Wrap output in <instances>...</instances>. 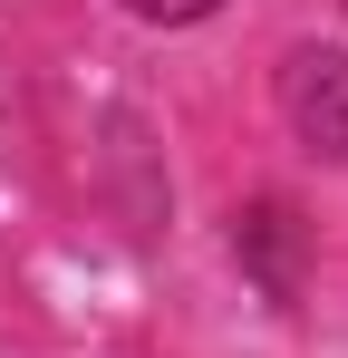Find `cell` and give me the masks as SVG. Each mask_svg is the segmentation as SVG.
Listing matches in <instances>:
<instances>
[{
  "instance_id": "obj_2",
  "label": "cell",
  "mask_w": 348,
  "mask_h": 358,
  "mask_svg": "<svg viewBox=\"0 0 348 358\" xmlns=\"http://www.w3.org/2000/svg\"><path fill=\"white\" fill-rule=\"evenodd\" d=\"M232 262L290 310V300H300V262H310V223L290 213L281 194H252V203L232 213Z\"/></svg>"
},
{
  "instance_id": "obj_1",
  "label": "cell",
  "mask_w": 348,
  "mask_h": 358,
  "mask_svg": "<svg viewBox=\"0 0 348 358\" xmlns=\"http://www.w3.org/2000/svg\"><path fill=\"white\" fill-rule=\"evenodd\" d=\"M271 97H281V126L319 165H348V49L339 39H290L271 68Z\"/></svg>"
},
{
  "instance_id": "obj_3",
  "label": "cell",
  "mask_w": 348,
  "mask_h": 358,
  "mask_svg": "<svg viewBox=\"0 0 348 358\" xmlns=\"http://www.w3.org/2000/svg\"><path fill=\"white\" fill-rule=\"evenodd\" d=\"M126 20H145V29H194V20H213L223 0H116Z\"/></svg>"
}]
</instances>
